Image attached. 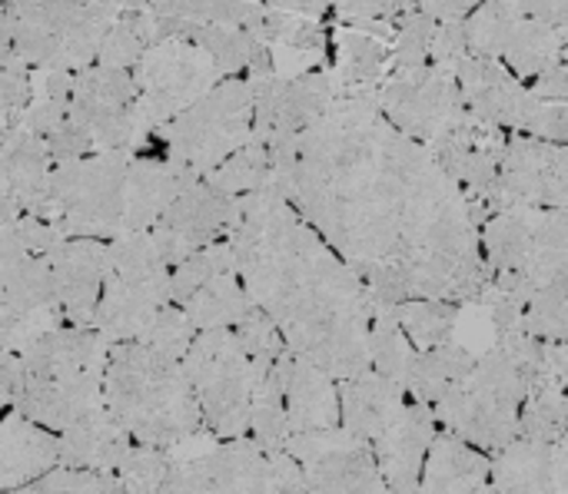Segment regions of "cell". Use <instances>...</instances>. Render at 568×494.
Returning a JSON list of instances; mask_svg holds the SVG:
<instances>
[{"mask_svg":"<svg viewBox=\"0 0 568 494\" xmlns=\"http://www.w3.org/2000/svg\"><path fill=\"white\" fill-rule=\"evenodd\" d=\"M270 186L359 279L399 269L413 299L459 306L489 286L469 196L426 143L386 120L376 86H339L296 133L293 163Z\"/></svg>","mask_w":568,"mask_h":494,"instance_id":"obj_1","label":"cell"},{"mask_svg":"<svg viewBox=\"0 0 568 494\" xmlns=\"http://www.w3.org/2000/svg\"><path fill=\"white\" fill-rule=\"evenodd\" d=\"M226 243L250 302L276 322L290 352L329 379L369 369L366 286L280 189L243 193Z\"/></svg>","mask_w":568,"mask_h":494,"instance_id":"obj_2","label":"cell"},{"mask_svg":"<svg viewBox=\"0 0 568 494\" xmlns=\"http://www.w3.org/2000/svg\"><path fill=\"white\" fill-rule=\"evenodd\" d=\"M103 409L123 425L130 442L173 449L200 432V405L180 359L140 339L110 342L103 362Z\"/></svg>","mask_w":568,"mask_h":494,"instance_id":"obj_3","label":"cell"},{"mask_svg":"<svg viewBox=\"0 0 568 494\" xmlns=\"http://www.w3.org/2000/svg\"><path fill=\"white\" fill-rule=\"evenodd\" d=\"M106 339L93 326H57L17 352L13 409L63 432L103 402Z\"/></svg>","mask_w":568,"mask_h":494,"instance_id":"obj_4","label":"cell"},{"mask_svg":"<svg viewBox=\"0 0 568 494\" xmlns=\"http://www.w3.org/2000/svg\"><path fill=\"white\" fill-rule=\"evenodd\" d=\"M126 163L130 150H97L50 163L33 216L47 219L60 236H116L123 219Z\"/></svg>","mask_w":568,"mask_h":494,"instance_id":"obj_5","label":"cell"},{"mask_svg":"<svg viewBox=\"0 0 568 494\" xmlns=\"http://www.w3.org/2000/svg\"><path fill=\"white\" fill-rule=\"evenodd\" d=\"M483 226V259L493 286L532 296L566 276V206H506Z\"/></svg>","mask_w":568,"mask_h":494,"instance_id":"obj_6","label":"cell"},{"mask_svg":"<svg viewBox=\"0 0 568 494\" xmlns=\"http://www.w3.org/2000/svg\"><path fill=\"white\" fill-rule=\"evenodd\" d=\"M116 13V0H7L10 50L27 66H87Z\"/></svg>","mask_w":568,"mask_h":494,"instance_id":"obj_7","label":"cell"},{"mask_svg":"<svg viewBox=\"0 0 568 494\" xmlns=\"http://www.w3.org/2000/svg\"><path fill=\"white\" fill-rule=\"evenodd\" d=\"M170 302V266L150 233H116L106 246V276L90 326L110 342L136 339L146 319Z\"/></svg>","mask_w":568,"mask_h":494,"instance_id":"obj_8","label":"cell"},{"mask_svg":"<svg viewBox=\"0 0 568 494\" xmlns=\"http://www.w3.org/2000/svg\"><path fill=\"white\" fill-rule=\"evenodd\" d=\"M200 405V429L213 439H240L250 422L253 362L230 326L200 329L180 359Z\"/></svg>","mask_w":568,"mask_h":494,"instance_id":"obj_9","label":"cell"},{"mask_svg":"<svg viewBox=\"0 0 568 494\" xmlns=\"http://www.w3.org/2000/svg\"><path fill=\"white\" fill-rule=\"evenodd\" d=\"M253 136V100L246 80L210 86L200 100L163 123V156L190 173H206Z\"/></svg>","mask_w":568,"mask_h":494,"instance_id":"obj_10","label":"cell"},{"mask_svg":"<svg viewBox=\"0 0 568 494\" xmlns=\"http://www.w3.org/2000/svg\"><path fill=\"white\" fill-rule=\"evenodd\" d=\"M163 492H306V482L286 449L266 452L240 435L200 459L170 462Z\"/></svg>","mask_w":568,"mask_h":494,"instance_id":"obj_11","label":"cell"},{"mask_svg":"<svg viewBox=\"0 0 568 494\" xmlns=\"http://www.w3.org/2000/svg\"><path fill=\"white\" fill-rule=\"evenodd\" d=\"M220 80L213 60L186 37L153 40L133 63L140 123L163 126Z\"/></svg>","mask_w":568,"mask_h":494,"instance_id":"obj_12","label":"cell"},{"mask_svg":"<svg viewBox=\"0 0 568 494\" xmlns=\"http://www.w3.org/2000/svg\"><path fill=\"white\" fill-rule=\"evenodd\" d=\"M376 100L393 126L426 146H433L469 113L449 63L396 70L383 83H376Z\"/></svg>","mask_w":568,"mask_h":494,"instance_id":"obj_13","label":"cell"},{"mask_svg":"<svg viewBox=\"0 0 568 494\" xmlns=\"http://www.w3.org/2000/svg\"><path fill=\"white\" fill-rule=\"evenodd\" d=\"M568 153L566 143L516 136L506 140L499 153V173L483 203L473 206V219L483 226L493 213L506 206H566Z\"/></svg>","mask_w":568,"mask_h":494,"instance_id":"obj_14","label":"cell"},{"mask_svg":"<svg viewBox=\"0 0 568 494\" xmlns=\"http://www.w3.org/2000/svg\"><path fill=\"white\" fill-rule=\"evenodd\" d=\"M67 116L87 130L93 150H130L140 130L133 73L100 63L80 66L70 80Z\"/></svg>","mask_w":568,"mask_h":494,"instance_id":"obj_15","label":"cell"},{"mask_svg":"<svg viewBox=\"0 0 568 494\" xmlns=\"http://www.w3.org/2000/svg\"><path fill=\"white\" fill-rule=\"evenodd\" d=\"M240 213V196H226L206 179H190L160 213V219L146 229L156 253L166 266H176L200 246L226 239Z\"/></svg>","mask_w":568,"mask_h":494,"instance_id":"obj_16","label":"cell"},{"mask_svg":"<svg viewBox=\"0 0 568 494\" xmlns=\"http://www.w3.org/2000/svg\"><path fill=\"white\" fill-rule=\"evenodd\" d=\"M303 469L306 492H383V475L369 442L346 429L293 432L283 445Z\"/></svg>","mask_w":568,"mask_h":494,"instance_id":"obj_17","label":"cell"},{"mask_svg":"<svg viewBox=\"0 0 568 494\" xmlns=\"http://www.w3.org/2000/svg\"><path fill=\"white\" fill-rule=\"evenodd\" d=\"M63 326L43 253L0 259V349L20 352L37 336Z\"/></svg>","mask_w":568,"mask_h":494,"instance_id":"obj_18","label":"cell"},{"mask_svg":"<svg viewBox=\"0 0 568 494\" xmlns=\"http://www.w3.org/2000/svg\"><path fill=\"white\" fill-rule=\"evenodd\" d=\"M53 302L67 326H90L106 276V246L90 236H60L47 253Z\"/></svg>","mask_w":568,"mask_h":494,"instance_id":"obj_19","label":"cell"},{"mask_svg":"<svg viewBox=\"0 0 568 494\" xmlns=\"http://www.w3.org/2000/svg\"><path fill=\"white\" fill-rule=\"evenodd\" d=\"M506 136L496 123L466 113L449 133H443L429 150L439 166L463 186L469 203H483L499 173V153Z\"/></svg>","mask_w":568,"mask_h":494,"instance_id":"obj_20","label":"cell"},{"mask_svg":"<svg viewBox=\"0 0 568 494\" xmlns=\"http://www.w3.org/2000/svg\"><path fill=\"white\" fill-rule=\"evenodd\" d=\"M433 432H436L433 405L409 395L403 412L393 419V425L373 442L376 465H379L383 485L389 492H416L419 488V475H423V462H426Z\"/></svg>","mask_w":568,"mask_h":494,"instance_id":"obj_21","label":"cell"},{"mask_svg":"<svg viewBox=\"0 0 568 494\" xmlns=\"http://www.w3.org/2000/svg\"><path fill=\"white\" fill-rule=\"evenodd\" d=\"M50 169L43 136L20 123L0 126V223L37 209Z\"/></svg>","mask_w":568,"mask_h":494,"instance_id":"obj_22","label":"cell"},{"mask_svg":"<svg viewBox=\"0 0 568 494\" xmlns=\"http://www.w3.org/2000/svg\"><path fill=\"white\" fill-rule=\"evenodd\" d=\"M489 462V488L496 492H566L568 452L562 442H536L516 435Z\"/></svg>","mask_w":568,"mask_h":494,"instance_id":"obj_23","label":"cell"},{"mask_svg":"<svg viewBox=\"0 0 568 494\" xmlns=\"http://www.w3.org/2000/svg\"><path fill=\"white\" fill-rule=\"evenodd\" d=\"M200 173L183 169L180 163H173L170 156H130L126 163V183H123V219H120V233H143L150 229L160 213L166 209V203Z\"/></svg>","mask_w":568,"mask_h":494,"instance_id":"obj_24","label":"cell"},{"mask_svg":"<svg viewBox=\"0 0 568 494\" xmlns=\"http://www.w3.org/2000/svg\"><path fill=\"white\" fill-rule=\"evenodd\" d=\"M336 395H339L343 429L369 445L393 425V419L403 412V405L409 399V392L399 382L379 375L376 369H363V372L343 379Z\"/></svg>","mask_w":568,"mask_h":494,"instance_id":"obj_25","label":"cell"},{"mask_svg":"<svg viewBox=\"0 0 568 494\" xmlns=\"http://www.w3.org/2000/svg\"><path fill=\"white\" fill-rule=\"evenodd\" d=\"M280 375H283V405L293 432H316V429H336L339 422V395L333 389V379L306 362L296 352L280 356Z\"/></svg>","mask_w":568,"mask_h":494,"instance_id":"obj_26","label":"cell"},{"mask_svg":"<svg viewBox=\"0 0 568 494\" xmlns=\"http://www.w3.org/2000/svg\"><path fill=\"white\" fill-rule=\"evenodd\" d=\"M130 435L123 425L103 409H90L83 419L67 425L57 439V462L70 469H97V472H113L123 452L130 449Z\"/></svg>","mask_w":568,"mask_h":494,"instance_id":"obj_27","label":"cell"},{"mask_svg":"<svg viewBox=\"0 0 568 494\" xmlns=\"http://www.w3.org/2000/svg\"><path fill=\"white\" fill-rule=\"evenodd\" d=\"M419 488L426 492H486L489 488V459L459 439L456 432L443 429L433 432Z\"/></svg>","mask_w":568,"mask_h":494,"instance_id":"obj_28","label":"cell"},{"mask_svg":"<svg viewBox=\"0 0 568 494\" xmlns=\"http://www.w3.org/2000/svg\"><path fill=\"white\" fill-rule=\"evenodd\" d=\"M57 465V439L50 429L30 422L27 415H10L0 422V492L23 488Z\"/></svg>","mask_w":568,"mask_h":494,"instance_id":"obj_29","label":"cell"},{"mask_svg":"<svg viewBox=\"0 0 568 494\" xmlns=\"http://www.w3.org/2000/svg\"><path fill=\"white\" fill-rule=\"evenodd\" d=\"M473 362H476V356L466 346H456L453 339H446L433 349H423L409 362L406 392L426 405H436L473 369Z\"/></svg>","mask_w":568,"mask_h":494,"instance_id":"obj_30","label":"cell"},{"mask_svg":"<svg viewBox=\"0 0 568 494\" xmlns=\"http://www.w3.org/2000/svg\"><path fill=\"white\" fill-rule=\"evenodd\" d=\"M499 56H506V63L519 73L536 76L556 60H566V27L519 13Z\"/></svg>","mask_w":568,"mask_h":494,"instance_id":"obj_31","label":"cell"},{"mask_svg":"<svg viewBox=\"0 0 568 494\" xmlns=\"http://www.w3.org/2000/svg\"><path fill=\"white\" fill-rule=\"evenodd\" d=\"M180 309L186 312V319L193 322V329H216V326H233L246 309H250V296L233 272H220L210 276L206 282H200L183 302Z\"/></svg>","mask_w":568,"mask_h":494,"instance_id":"obj_32","label":"cell"},{"mask_svg":"<svg viewBox=\"0 0 568 494\" xmlns=\"http://www.w3.org/2000/svg\"><path fill=\"white\" fill-rule=\"evenodd\" d=\"M463 319V306L449 299H406L399 306V326L416 352L453 339Z\"/></svg>","mask_w":568,"mask_h":494,"instance_id":"obj_33","label":"cell"},{"mask_svg":"<svg viewBox=\"0 0 568 494\" xmlns=\"http://www.w3.org/2000/svg\"><path fill=\"white\" fill-rule=\"evenodd\" d=\"M153 43V20L150 10L133 7L126 13H116V20L106 27V33L100 37V47L93 53V63L100 66H116V70H130L136 63V56Z\"/></svg>","mask_w":568,"mask_h":494,"instance_id":"obj_34","label":"cell"},{"mask_svg":"<svg viewBox=\"0 0 568 494\" xmlns=\"http://www.w3.org/2000/svg\"><path fill=\"white\" fill-rule=\"evenodd\" d=\"M336 63L343 86H376L389 70V47L363 30H343Z\"/></svg>","mask_w":568,"mask_h":494,"instance_id":"obj_35","label":"cell"},{"mask_svg":"<svg viewBox=\"0 0 568 494\" xmlns=\"http://www.w3.org/2000/svg\"><path fill=\"white\" fill-rule=\"evenodd\" d=\"M516 435L536 439V442L566 439V385L562 382H539L526 392Z\"/></svg>","mask_w":568,"mask_h":494,"instance_id":"obj_36","label":"cell"},{"mask_svg":"<svg viewBox=\"0 0 568 494\" xmlns=\"http://www.w3.org/2000/svg\"><path fill=\"white\" fill-rule=\"evenodd\" d=\"M266 176H270V153H266V143L253 136L243 146H236L226 159H220L213 169H206V183L226 196L253 193L266 183Z\"/></svg>","mask_w":568,"mask_h":494,"instance_id":"obj_37","label":"cell"},{"mask_svg":"<svg viewBox=\"0 0 568 494\" xmlns=\"http://www.w3.org/2000/svg\"><path fill=\"white\" fill-rule=\"evenodd\" d=\"M483 7L473 17H463L466 30V50L473 56H499L506 47V37L519 17V10L509 0H479Z\"/></svg>","mask_w":568,"mask_h":494,"instance_id":"obj_38","label":"cell"},{"mask_svg":"<svg viewBox=\"0 0 568 494\" xmlns=\"http://www.w3.org/2000/svg\"><path fill=\"white\" fill-rule=\"evenodd\" d=\"M523 329L536 339H566V276L539 286L526 299Z\"/></svg>","mask_w":568,"mask_h":494,"instance_id":"obj_39","label":"cell"},{"mask_svg":"<svg viewBox=\"0 0 568 494\" xmlns=\"http://www.w3.org/2000/svg\"><path fill=\"white\" fill-rule=\"evenodd\" d=\"M170 455L163 449L150 445H130L123 459L116 462L113 475L123 492H163V482L170 475Z\"/></svg>","mask_w":568,"mask_h":494,"instance_id":"obj_40","label":"cell"},{"mask_svg":"<svg viewBox=\"0 0 568 494\" xmlns=\"http://www.w3.org/2000/svg\"><path fill=\"white\" fill-rule=\"evenodd\" d=\"M263 40L286 43L290 50L300 53H323L326 47V30L320 17L306 13H283V10H266L263 13Z\"/></svg>","mask_w":568,"mask_h":494,"instance_id":"obj_41","label":"cell"},{"mask_svg":"<svg viewBox=\"0 0 568 494\" xmlns=\"http://www.w3.org/2000/svg\"><path fill=\"white\" fill-rule=\"evenodd\" d=\"M193 336H196L193 322H190L186 312H183L180 306H173V302L160 306V309L146 319V326L136 332L140 342L153 346L156 352H163V356H170V359H183V352L190 349Z\"/></svg>","mask_w":568,"mask_h":494,"instance_id":"obj_42","label":"cell"},{"mask_svg":"<svg viewBox=\"0 0 568 494\" xmlns=\"http://www.w3.org/2000/svg\"><path fill=\"white\" fill-rule=\"evenodd\" d=\"M23 492H123L113 472H97V469H47L40 478L23 485Z\"/></svg>","mask_w":568,"mask_h":494,"instance_id":"obj_43","label":"cell"},{"mask_svg":"<svg viewBox=\"0 0 568 494\" xmlns=\"http://www.w3.org/2000/svg\"><path fill=\"white\" fill-rule=\"evenodd\" d=\"M30 103V66L13 53L0 63V126L20 120Z\"/></svg>","mask_w":568,"mask_h":494,"instance_id":"obj_44","label":"cell"},{"mask_svg":"<svg viewBox=\"0 0 568 494\" xmlns=\"http://www.w3.org/2000/svg\"><path fill=\"white\" fill-rule=\"evenodd\" d=\"M413 3H416V0H333L329 7H336V13H339L343 20L386 27V20L406 13Z\"/></svg>","mask_w":568,"mask_h":494,"instance_id":"obj_45","label":"cell"},{"mask_svg":"<svg viewBox=\"0 0 568 494\" xmlns=\"http://www.w3.org/2000/svg\"><path fill=\"white\" fill-rule=\"evenodd\" d=\"M509 3H513L523 17H536V20L566 27L568 0H509Z\"/></svg>","mask_w":568,"mask_h":494,"instance_id":"obj_46","label":"cell"},{"mask_svg":"<svg viewBox=\"0 0 568 494\" xmlns=\"http://www.w3.org/2000/svg\"><path fill=\"white\" fill-rule=\"evenodd\" d=\"M536 96L546 100H566V60H556L552 66H546L542 73H536Z\"/></svg>","mask_w":568,"mask_h":494,"instance_id":"obj_47","label":"cell"},{"mask_svg":"<svg viewBox=\"0 0 568 494\" xmlns=\"http://www.w3.org/2000/svg\"><path fill=\"white\" fill-rule=\"evenodd\" d=\"M13 385H17V356L0 349V409L10 405Z\"/></svg>","mask_w":568,"mask_h":494,"instance_id":"obj_48","label":"cell"},{"mask_svg":"<svg viewBox=\"0 0 568 494\" xmlns=\"http://www.w3.org/2000/svg\"><path fill=\"white\" fill-rule=\"evenodd\" d=\"M270 7L283 13H306V17H320L326 10L323 0H270Z\"/></svg>","mask_w":568,"mask_h":494,"instance_id":"obj_49","label":"cell"},{"mask_svg":"<svg viewBox=\"0 0 568 494\" xmlns=\"http://www.w3.org/2000/svg\"><path fill=\"white\" fill-rule=\"evenodd\" d=\"M10 23H7V3H0V63L10 56Z\"/></svg>","mask_w":568,"mask_h":494,"instance_id":"obj_50","label":"cell"},{"mask_svg":"<svg viewBox=\"0 0 568 494\" xmlns=\"http://www.w3.org/2000/svg\"><path fill=\"white\" fill-rule=\"evenodd\" d=\"M120 7H126V10H133V7H146L150 0H116Z\"/></svg>","mask_w":568,"mask_h":494,"instance_id":"obj_51","label":"cell"},{"mask_svg":"<svg viewBox=\"0 0 568 494\" xmlns=\"http://www.w3.org/2000/svg\"><path fill=\"white\" fill-rule=\"evenodd\" d=\"M459 3H463V7H466V10H473V7H476V3H479V0H459Z\"/></svg>","mask_w":568,"mask_h":494,"instance_id":"obj_52","label":"cell"},{"mask_svg":"<svg viewBox=\"0 0 568 494\" xmlns=\"http://www.w3.org/2000/svg\"><path fill=\"white\" fill-rule=\"evenodd\" d=\"M323 3H326V7H329V3H333V0H323Z\"/></svg>","mask_w":568,"mask_h":494,"instance_id":"obj_53","label":"cell"}]
</instances>
